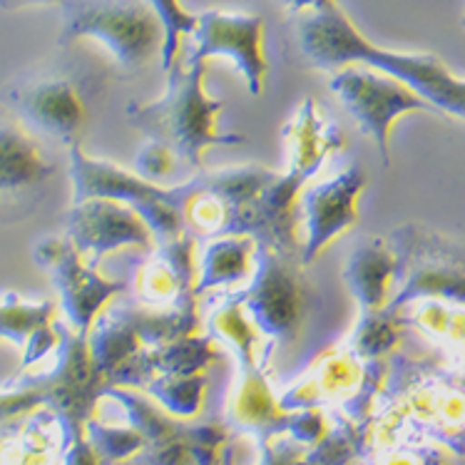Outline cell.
Here are the masks:
<instances>
[{
  "mask_svg": "<svg viewBox=\"0 0 465 465\" xmlns=\"http://www.w3.org/2000/svg\"><path fill=\"white\" fill-rule=\"evenodd\" d=\"M463 25H465V15H463Z\"/></svg>",
  "mask_w": 465,
  "mask_h": 465,
  "instance_id": "f1b7e54d",
  "label": "cell"
},
{
  "mask_svg": "<svg viewBox=\"0 0 465 465\" xmlns=\"http://www.w3.org/2000/svg\"><path fill=\"white\" fill-rule=\"evenodd\" d=\"M403 322L413 323L430 341L450 353L456 369L465 373V304H448L438 299H420L399 309Z\"/></svg>",
  "mask_w": 465,
  "mask_h": 465,
  "instance_id": "ac0fdd59",
  "label": "cell"
},
{
  "mask_svg": "<svg viewBox=\"0 0 465 465\" xmlns=\"http://www.w3.org/2000/svg\"><path fill=\"white\" fill-rule=\"evenodd\" d=\"M55 164L18 117L0 113V224L35 214Z\"/></svg>",
  "mask_w": 465,
  "mask_h": 465,
  "instance_id": "7c38bea8",
  "label": "cell"
},
{
  "mask_svg": "<svg viewBox=\"0 0 465 465\" xmlns=\"http://www.w3.org/2000/svg\"><path fill=\"white\" fill-rule=\"evenodd\" d=\"M3 103L28 130L48 134L65 147L80 144L93 120L87 87L65 73H45L18 80L3 90Z\"/></svg>",
  "mask_w": 465,
  "mask_h": 465,
  "instance_id": "9c48e42d",
  "label": "cell"
},
{
  "mask_svg": "<svg viewBox=\"0 0 465 465\" xmlns=\"http://www.w3.org/2000/svg\"><path fill=\"white\" fill-rule=\"evenodd\" d=\"M363 190H366V174L356 164L349 170L336 172L326 180L313 184L309 182L302 190L296 202L302 266L313 264L331 242L356 227Z\"/></svg>",
  "mask_w": 465,
  "mask_h": 465,
  "instance_id": "8fae6325",
  "label": "cell"
},
{
  "mask_svg": "<svg viewBox=\"0 0 465 465\" xmlns=\"http://www.w3.org/2000/svg\"><path fill=\"white\" fill-rule=\"evenodd\" d=\"M282 3H284L289 13H294V15H306V13H319V10L329 8L336 0H282Z\"/></svg>",
  "mask_w": 465,
  "mask_h": 465,
  "instance_id": "4316f807",
  "label": "cell"
},
{
  "mask_svg": "<svg viewBox=\"0 0 465 465\" xmlns=\"http://www.w3.org/2000/svg\"><path fill=\"white\" fill-rule=\"evenodd\" d=\"M284 147L289 157L286 170L302 174L306 180H313L319 170L323 167L326 157L343 150L346 137L341 127L333 123L331 117H326L322 104L304 97L302 104L296 107L294 114L284 124Z\"/></svg>",
  "mask_w": 465,
  "mask_h": 465,
  "instance_id": "9a60e30c",
  "label": "cell"
},
{
  "mask_svg": "<svg viewBox=\"0 0 465 465\" xmlns=\"http://www.w3.org/2000/svg\"><path fill=\"white\" fill-rule=\"evenodd\" d=\"M65 465H100V458H97V453L85 438L80 436L67 443Z\"/></svg>",
  "mask_w": 465,
  "mask_h": 465,
  "instance_id": "484cf974",
  "label": "cell"
},
{
  "mask_svg": "<svg viewBox=\"0 0 465 465\" xmlns=\"http://www.w3.org/2000/svg\"><path fill=\"white\" fill-rule=\"evenodd\" d=\"M396 252V286L389 309L420 299L465 304V247L423 224H403L389 234Z\"/></svg>",
  "mask_w": 465,
  "mask_h": 465,
  "instance_id": "8992f818",
  "label": "cell"
},
{
  "mask_svg": "<svg viewBox=\"0 0 465 465\" xmlns=\"http://www.w3.org/2000/svg\"><path fill=\"white\" fill-rule=\"evenodd\" d=\"M266 25L254 13H232V10H204L197 15V28L190 35V55L194 60L227 57L244 77L249 95L264 93L269 60L264 50Z\"/></svg>",
  "mask_w": 465,
  "mask_h": 465,
  "instance_id": "4fadbf2b",
  "label": "cell"
},
{
  "mask_svg": "<svg viewBox=\"0 0 465 465\" xmlns=\"http://www.w3.org/2000/svg\"><path fill=\"white\" fill-rule=\"evenodd\" d=\"M55 323L53 302H25L18 294H5L0 299V339L25 346L33 333Z\"/></svg>",
  "mask_w": 465,
  "mask_h": 465,
  "instance_id": "44dd1931",
  "label": "cell"
},
{
  "mask_svg": "<svg viewBox=\"0 0 465 465\" xmlns=\"http://www.w3.org/2000/svg\"><path fill=\"white\" fill-rule=\"evenodd\" d=\"M343 282L361 313L386 309L396 286V252L389 237H363L346 257Z\"/></svg>",
  "mask_w": 465,
  "mask_h": 465,
  "instance_id": "2e32d148",
  "label": "cell"
},
{
  "mask_svg": "<svg viewBox=\"0 0 465 465\" xmlns=\"http://www.w3.org/2000/svg\"><path fill=\"white\" fill-rule=\"evenodd\" d=\"M65 0H0V10L15 13L23 8H35V5H63Z\"/></svg>",
  "mask_w": 465,
  "mask_h": 465,
  "instance_id": "83f0119b",
  "label": "cell"
},
{
  "mask_svg": "<svg viewBox=\"0 0 465 465\" xmlns=\"http://www.w3.org/2000/svg\"><path fill=\"white\" fill-rule=\"evenodd\" d=\"M67 239L93 266L117 249L153 252L154 234L133 207L107 197L73 202L67 212Z\"/></svg>",
  "mask_w": 465,
  "mask_h": 465,
  "instance_id": "5bb4252c",
  "label": "cell"
},
{
  "mask_svg": "<svg viewBox=\"0 0 465 465\" xmlns=\"http://www.w3.org/2000/svg\"><path fill=\"white\" fill-rule=\"evenodd\" d=\"M207 60L184 57L167 70V87L153 103L127 104V123L147 140L164 144L192 172H202L209 147L244 144L239 133H224L219 117L224 104L204 93Z\"/></svg>",
  "mask_w": 465,
  "mask_h": 465,
  "instance_id": "7a4b0ae2",
  "label": "cell"
},
{
  "mask_svg": "<svg viewBox=\"0 0 465 465\" xmlns=\"http://www.w3.org/2000/svg\"><path fill=\"white\" fill-rule=\"evenodd\" d=\"M299 45L319 70L336 73L346 65H366L396 77L423 97L433 110L465 120V80L456 77L433 53H399L373 45L336 3L299 20Z\"/></svg>",
  "mask_w": 465,
  "mask_h": 465,
  "instance_id": "6da1fadb",
  "label": "cell"
},
{
  "mask_svg": "<svg viewBox=\"0 0 465 465\" xmlns=\"http://www.w3.org/2000/svg\"><path fill=\"white\" fill-rule=\"evenodd\" d=\"M257 249V239L252 234H217L209 239L197 257L194 294L200 296L217 289L237 292L254 272Z\"/></svg>",
  "mask_w": 465,
  "mask_h": 465,
  "instance_id": "e0dca14e",
  "label": "cell"
},
{
  "mask_svg": "<svg viewBox=\"0 0 465 465\" xmlns=\"http://www.w3.org/2000/svg\"><path fill=\"white\" fill-rule=\"evenodd\" d=\"M147 391L157 396L164 409L174 416H194L204 396V379L202 373L182 376V373H160L147 383Z\"/></svg>",
  "mask_w": 465,
  "mask_h": 465,
  "instance_id": "603a6c76",
  "label": "cell"
},
{
  "mask_svg": "<svg viewBox=\"0 0 465 465\" xmlns=\"http://www.w3.org/2000/svg\"><path fill=\"white\" fill-rule=\"evenodd\" d=\"M391 391L376 426L383 440L411 426L465 456V373L401 359Z\"/></svg>",
  "mask_w": 465,
  "mask_h": 465,
  "instance_id": "3957f363",
  "label": "cell"
},
{
  "mask_svg": "<svg viewBox=\"0 0 465 465\" xmlns=\"http://www.w3.org/2000/svg\"><path fill=\"white\" fill-rule=\"evenodd\" d=\"M60 45L100 43L123 73H140L162 55V28L147 0H65Z\"/></svg>",
  "mask_w": 465,
  "mask_h": 465,
  "instance_id": "277c9868",
  "label": "cell"
},
{
  "mask_svg": "<svg viewBox=\"0 0 465 465\" xmlns=\"http://www.w3.org/2000/svg\"><path fill=\"white\" fill-rule=\"evenodd\" d=\"M162 28V70L167 73L180 60L182 38H190L197 28V15L182 5L180 0H147Z\"/></svg>",
  "mask_w": 465,
  "mask_h": 465,
  "instance_id": "7402d4cb",
  "label": "cell"
},
{
  "mask_svg": "<svg viewBox=\"0 0 465 465\" xmlns=\"http://www.w3.org/2000/svg\"><path fill=\"white\" fill-rule=\"evenodd\" d=\"M373 465H446L443 456L436 448H418V446H399L393 443H383Z\"/></svg>",
  "mask_w": 465,
  "mask_h": 465,
  "instance_id": "d4e9b609",
  "label": "cell"
},
{
  "mask_svg": "<svg viewBox=\"0 0 465 465\" xmlns=\"http://www.w3.org/2000/svg\"><path fill=\"white\" fill-rule=\"evenodd\" d=\"M67 153H70V180L75 190L73 202L90 200V197L123 202L150 224L154 244L187 232L182 209L190 194V180L174 187H160L157 182L143 180L140 174L123 170L114 162L90 157L83 153L80 144L67 147Z\"/></svg>",
  "mask_w": 465,
  "mask_h": 465,
  "instance_id": "5b68a950",
  "label": "cell"
},
{
  "mask_svg": "<svg viewBox=\"0 0 465 465\" xmlns=\"http://www.w3.org/2000/svg\"><path fill=\"white\" fill-rule=\"evenodd\" d=\"M177 162L180 160H177L174 153H170L164 144L147 140V143L140 147L137 157H134V174H140L143 180L160 182L162 177H167V174L174 170Z\"/></svg>",
  "mask_w": 465,
  "mask_h": 465,
  "instance_id": "cb8c5ba5",
  "label": "cell"
},
{
  "mask_svg": "<svg viewBox=\"0 0 465 465\" xmlns=\"http://www.w3.org/2000/svg\"><path fill=\"white\" fill-rule=\"evenodd\" d=\"M403 326H406L403 313L393 312L389 306L381 312H363L349 336V349L361 359H383L399 346Z\"/></svg>",
  "mask_w": 465,
  "mask_h": 465,
  "instance_id": "d6986e66",
  "label": "cell"
},
{
  "mask_svg": "<svg viewBox=\"0 0 465 465\" xmlns=\"http://www.w3.org/2000/svg\"><path fill=\"white\" fill-rule=\"evenodd\" d=\"M329 85L349 110L359 130L379 147L383 167H389L391 130L396 120L409 113H433V107L418 97L409 85L381 70L366 65H346L336 70Z\"/></svg>",
  "mask_w": 465,
  "mask_h": 465,
  "instance_id": "ba28073f",
  "label": "cell"
},
{
  "mask_svg": "<svg viewBox=\"0 0 465 465\" xmlns=\"http://www.w3.org/2000/svg\"><path fill=\"white\" fill-rule=\"evenodd\" d=\"M60 426L53 413H40L23 428V433L0 448V465H50L55 450V430Z\"/></svg>",
  "mask_w": 465,
  "mask_h": 465,
  "instance_id": "ffe728a7",
  "label": "cell"
},
{
  "mask_svg": "<svg viewBox=\"0 0 465 465\" xmlns=\"http://www.w3.org/2000/svg\"><path fill=\"white\" fill-rule=\"evenodd\" d=\"M33 259L45 269L60 294L67 326L87 336L97 316L107 309L114 296L124 292L123 282L104 279L97 266L87 262L75 244L65 237H45L33 247Z\"/></svg>",
  "mask_w": 465,
  "mask_h": 465,
  "instance_id": "30bf717a",
  "label": "cell"
},
{
  "mask_svg": "<svg viewBox=\"0 0 465 465\" xmlns=\"http://www.w3.org/2000/svg\"><path fill=\"white\" fill-rule=\"evenodd\" d=\"M262 336L272 343H292L304 329L312 289L306 284L302 262L259 247L254 272L244 289L234 292Z\"/></svg>",
  "mask_w": 465,
  "mask_h": 465,
  "instance_id": "52a82bcc",
  "label": "cell"
}]
</instances>
